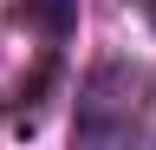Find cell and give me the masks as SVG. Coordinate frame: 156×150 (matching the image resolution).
Here are the masks:
<instances>
[{"label": "cell", "mask_w": 156, "mask_h": 150, "mask_svg": "<svg viewBox=\"0 0 156 150\" xmlns=\"http://www.w3.org/2000/svg\"><path fill=\"white\" fill-rule=\"evenodd\" d=\"M136 72L130 65H98L85 79V98H78L72 137L78 144H136Z\"/></svg>", "instance_id": "cell-1"}, {"label": "cell", "mask_w": 156, "mask_h": 150, "mask_svg": "<svg viewBox=\"0 0 156 150\" xmlns=\"http://www.w3.org/2000/svg\"><path fill=\"white\" fill-rule=\"evenodd\" d=\"M26 20L46 33L52 46H65L72 33H78V0H26Z\"/></svg>", "instance_id": "cell-2"}, {"label": "cell", "mask_w": 156, "mask_h": 150, "mask_svg": "<svg viewBox=\"0 0 156 150\" xmlns=\"http://www.w3.org/2000/svg\"><path fill=\"white\" fill-rule=\"evenodd\" d=\"M143 13H150V26H156V0H143Z\"/></svg>", "instance_id": "cell-3"}]
</instances>
